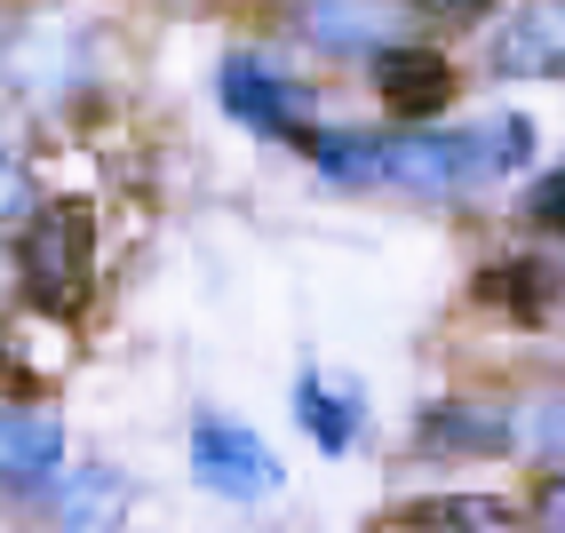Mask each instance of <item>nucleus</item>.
Here are the masks:
<instances>
[{
  "label": "nucleus",
  "mask_w": 565,
  "mask_h": 533,
  "mask_svg": "<svg viewBox=\"0 0 565 533\" xmlns=\"http://www.w3.org/2000/svg\"><path fill=\"white\" fill-rule=\"evenodd\" d=\"M534 151V128L525 120H486V128H455V136H398L391 143V175L383 183H406V192H430V200H455V192H478L494 183L502 168H518Z\"/></svg>",
  "instance_id": "nucleus-1"
},
{
  "label": "nucleus",
  "mask_w": 565,
  "mask_h": 533,
  "mask_svg": "<svg viewBox=\"0 0 565 533\" xmlns=\"http://www.w3.org/2000/svg\"><path fill=\"white\" fill-rule=\"evenodd\" d=\"M17 279L32 311H81L96 295V215L88 200H49L17 247Z\"/></svg>",
  "instance_id": "nucleus-2"
},
{
  "label": "nucleus",
  "mask_w": 565,
  "mask_h": 533,
  "mask_svg": "<svg viewBox=\"0 0 565 533\" xmlns=\"http://www.w3.org/2000/svg\"><path fill=\"white\" fill-rule=\"evenodd\" d=\"M192 478L207 493H223V502H263V493H279V454L239 423H200L192 430Z\"/></svg>",
  "instance_id": "nucleus-3"
},
{
  "label": "nucleus",
  "mask_w": 565,
  "mask_h": 533,
  "mask_svg": "<svg viewBox=\"0 0 565 533\" xmlns=\"http://www.w3.org/2000/svg\"><path fill=\"white\" fill-rule=\"evenodd\" d=\"M494 81H557L565 72V0H518L486 41Z\"/></svg>",
  "instance_id": "nucleus-4"
},
{
  "label": "nucleus",
  "mask_w": 565,
  "mask_h": 533,
  "mask_svg": "<svg viewBox=\"0 0 565 533\" xmlns=\"http://www.w3.org/2000/svg\"><path fill=\"white\" fill-rule=\"evenodd\" d=\"M223 104H232V120L271 128V136H303L311 128V96L295 88V81H279L271 64H255V56L223 64Z\"/></svg>",
  "instance_id": "nucleus-5"
},
{
  "label": "nucleus",
  "mask_w": 565,
  "mask_h": 533,
  "mask_svg": "<svg viewBox=\"0 0 565 533\" xmlns=\"http://www.w3.org/2000/svg\"><path fill=\"white\" fill-rule=\"evenodd\" d=\"M374 88H383V104L398 111V120H430L438 104H455V64H446L438 49L391 41V49H374Z\"/></svg>",
  "instance_id": "nucleus-6"
},
{
  "label": "nucleus",
  "mask_w": 565,
  "mask_h": 533,
  "mask_svg": "<svg viewBox=\"0 0 565 533\" xmlns=\"http://www.w3.org/2000/svg\"><path fill=\"white\" fill-rule=\"evenodd\" d=\"M518 430L502 406H478V398H446L423 414V454H510Z\"/></svg>",
  "instance_id": "nucleus-7"
},
{
  "label": "nucleus",
  "mask_w": 565,
  "mask_h": 533,
  "mask_svg": "<svg viewBox=\"0 0 565 533\" xmlns=\"http://www.w3.org/2000/svg\"><path fill=\"white\" fill-rule=\"evenodd\" d=\"M120 525H128V478L120 470L88 462L56 486V533H120Z\"/></svg>",
  "instance_id": "nucleus-8"
},
{
  "label": "nucleus",
  "mask_w": 565,
  "mask_h": 533,
  "mask_svg": "<svg viewBox=\"0 0 565 533\" xmlns=\"http://www.w3.org/2000/svg\"><path fill=\"white\" fill-rule=\"evenodd\" d=\"M64 462V430L49 414H17L0 406V486H41Z\"/></svg>",
  "instance_id": "nucleus-9"
},
{
  "label": "nucleus",
  "mask_w": 565,
  "mask_h": 533,
  "mask_svg": "<svg viewBox=\"0 0 565 533\" xmlns=\"http://www.w3.org/2000/svg\"><path fill=\"white\" fill-rule=\"evenodd\" d=\"M565 295V279L534 255H510L494 271H478V302L486 311H510V319H550V302Z\"/></svg>",
  "instance_id": "nucleus-10"
},
{
  "label": "nucleus",
  "mask_w": 565,
  "mask_h": 533,
  "mask_svg": "<svg viewBox=\"0 0 565 533\" xmlns=\"http://www.w3.org/2000/svg\"><path fill=\"white\" fill-rule=\"evenodd\" d=\"M303 24H311V41L334 49V56H359V49L374 56V49H391V9H383V0H311Z\"/></svg>",
  "instance_id": "nucleus-11"
},
{
  "label": "nucleus",
  "mask_w": 565,
  "mask_h": 533,
  "mask_svg": "<svg viewBox=\"0 0 565 533\" xmlns=\"http://www.w3.org/2000/svg\"><path fill=\"white\" fill-rule=\"evenodd\" d=\"M295 414H303V430H311L327 454H343L351 430H359V391H334L327 374H303V383H295Z\"/></svg>",
  "instance_id": "nucleus-12"
},
{
  "label": "nucleus",
  "mask_w": 565,
  "mask_h": 533,
  "mask_svg": "<svg viewBox=\"0 0 565 533\" xmlns=\"http://www.w3.org/2000/svg\"><path fill=\"white\" fill-rule=\"evenodd\" d=\"M534 223L565 239V168H550V175L534 183Z\"/></svg>",
  "instance_id": "nucleus-13"
},
{
  "label": "nucleus",
  "mask_w": 565,
  "mask_h": 533,
  "mask_svg": "<svg viewBox=\"0 0 565 533\" xmlns=\"http://www.w3.org/2000/svg\"><path fill=\"white\" fill-rule=\"evenodd\" d=\"M414 17H430V24H470V17H486V0H414Z\"/></svg>",
  "instance_id": "nucleus-14"
},
{
  "label": "nucleus",
  "mask_w": 565,
  "mask_h": 533,
  "mask_svg": "<svg viewBox=\"0 0 565 533\" xmlns=\"http://www.w3.org/2000/svg\"><path fill=\"white\" fill-rule=\"evenodd\" d=\"M534 423H542V430H534V446H542V454H557V446H565V398H542V406H534Z\"/></svg>",
  "instance_id": "nucleus-15"
},
{
  "label": "nucleus",
  "mask_w": 565,
  "mask_h": 533,
  "mask_svg": "<svg viewBox=\"0 0 565 533\" xmlns=\"http://www.w3.org/2000/svg\"><path fill=\"white\" fill-rule=\"evenodd\" d=\"M534 525H542V533H565V478H557V486H542V502H534Z\"/></svg>",
  "instance_id": "nucleus-16"
},
{
  "label": "nucleus",
  "mask_w": 565,
  "mask_h": 533,
  "mask_svg": "<svg viewBox=\"0 0 565 533\" xmlns=\"http://www.w3.org/2000/svg\"><path fill=\"white\" fill-rule=\"evenodd\" d=\"M17 207H24V168L0 151V215H17Z\"/></svg>",
  "instance_id": "nucleus-17"
}]
</instances>
